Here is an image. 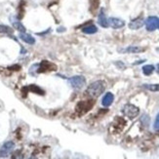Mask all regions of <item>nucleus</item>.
Masks as SVG:
<instances>
[{
    "instance_id": "obj_1",
    "label": "nucleus",
    "mask_w": 159,
    "mask_h": 159,
    "mask_svg": "<svg viewBox=\"0 0 159 159\" xmlns=\"http://www.w3.org/2000/svg\"><path fill=\"white\" fill-rule=\"evenodd\" d=\"M106 89V83L102 80H97L93 83H91L87 88V94L92 97V98H97L101 96Z\"/></svg>"
},
{
    "instance_id": "obj_2",
    "label": "nucleus",
    "mask_w": 159,
    "mask_h": 159,
    "mask_svg": "<svg viewBox=\"0 0 159 159\" xmlns=\"http://www.w3.org/2000/svg\"><path fill=\"white\" fill-rule=\"evenodd\" d=\"M122 112H123L124 115L127 116L128 118L134 119V118H136L138 115H139L140 109H139V107H138L132 105V103H127V105H125V106L123 107Z\"/></svg>"
},
{
    "instance_id": "obj_3",
    "label": "nucleus",
    "mask_w": 159,
    "mask_h": 159,
    "mask_svg": "<svg viewBox=\"0 0 159 159\" xmlns=\"http://www.w3.org/2000/svg\"><path fill=\"white\" fill-rule=\"evenodd\" d=\"M148 31H154L155 30L159 29V18L155 16H150L144 20Z\"/></svg>"
},
{
    "instance_id": "obj_4",
    "label": "nucleus",
    "mask_w": 159,
    "mask_h": 159,
    "mask_svg": "<svg viewBox=\"0 0 159 159\" xmlns=\"http://www.w3.org/2000/svg\"><path fill=\"white\" fill-rule=\"evenodd\" d=\"M70 82L73 88L81 89L86 84V79L84 76H82V75H76V76H73V77L70 78Z\"/></svg>"
},
{
    "instance_id": "obj_5",
    "label": "nucleus",
    "mask_w": 159,
    "mask_h": 159,
    "mask_svg": "<svg viewBox=\"0 0 159 159\" xmlns=\"http://www.w3.org/2000/svg\"><path fill=\"white\" fill-rule=\"evenodd\" d=\"M108 24H109V26H111L112 29L119 30V29H122V27L125 25V20H121L119 18L111 17V18L108 19Z\"/></svg>"
},
{
    "instance_id": "obj_6",
    "label": "nucleus",
    "mask_w": 159,
    "mask_h": 159,
    "mask_svg": "<svg viewBox=\"0 0 159 159\" xmlns=\"http://www.w3.org/2000/svg\"><path fill=\"white\" fill-rule=\"evenodd\" d=\"M15 148V143L13 142H7L0 148V157H5L9 154L10 151Z\"/></svg>"
},
{
    "instance_id": "obj_7",
    "label": "nucleus",
    "mask_w": 159,
    "mask_h": 159,
    "mask_svg": "<svg viewBox=\"0 0 159 159\" xmlns=\"http://www.w3.org/2000/svg\"><path fill=\"white\" fill-rule=\"evenodd\" d=\"M143 25H144V20L143 18H137V19L132 20L129 23V29L136 30L141 29Z\"/></svg>"
},
{
    "instance_id": "obj_8",
    "label": "nucleus",
    "mask_w": 159,
    "mask_h": 159,
    "mask_svg": "<svg viewBox=\"0 0 159 159\" xmlns=\"http://www.w3.org/2000/svg\"><path fill=\"white\" fill-rule=\"evenodd\" d=\"M113 101H114V96H113V94L108 92V93H107L105 96H103V98L102 100V103L103 107H108L109 106L112 105Z\"/></svg>"
},
{
    "instance_id": "obj_9",
    "label": "nucleus",
    "mask_w": 159,
    "mask_h": 159,
    "mask_svg": "<svg viewBox=\"0 0 159 159\" xmlns=\"http://www.w3.org/2000/svg\"><path fill=\"white\" fill-rule=\"evenodd\" d=\"M98 22H99V25L102 26V27H108L109 26V24H108V20L107 19V16L105 14V11L102 9L100 11L99 13V17H98Z\"/></svg>"
},
{
    "instance_id": "obj_10",
    "label": "nucleus",
    "mask_w": 159,
    "mask_h": 159,
    "mask_svg": "<svg viewBox=\"0 0 159 159\" xmlns=\"http://www.w3.org/2000/svg\"><path fill=\"white\" fill-rule=\"evenodd\" d=\"M19 37L22 39L24 42L30 44V45H33L35 43V38H34L32 35H30V34H27L25 32H20Z\"/></svg>"
},
{
    "instance_id": "obj_11",
    "label": "nucleus",
    "mask_w": 159,
    "mask_h": 159,
    "mask_svg": "<svg viewBox=\"0 0 159 159\" xmlns=\"http://www.w3.org/2000/svg\"><path fill=\"white\" fill-rule=\"evenodd\" d=\"M144 49L143 48H141L139 46H129L125 49H122L120 50V52H123V53H130V54H137V53H141V52H143Z\"/></svg>"
},
{
    "instance_id": "obj_12",
    "label": "nucleus",
    "mask_w": 159,
    "mask_h": 159,
    "mask_svg": "<svg viewBox=\"0 0 159 159\" xmlns=\"http://www.w3.org/2000/svg\"><path fill=\"white\" fill-rule=\"evenodd\" d=\"M39 70H42L41 71H44V70H56V66L49 63V61H43L42 63H41V67ZM40 71V72H41Z\"/></svg>"
},
{
    "instance_id": "obj_13",
    "label": "nucleus",
    "mask_w": 159,
    "mask_h": 159,
    "mask_svg": "<svg viewBox=\"0 0 159 159\" xmlns=\"http://www.w3.org/2000/svg\"><path fill=\"white\" fill-rule=\"evenodd\" d=\"M12 20V25L13 26L15 27L17 30H19L20 32H25V27L24 26V25L20 22L18 20H15V19H10Z\"/></svg>"
},
{
    "instance_id": "obj_14",
    "label": "nucleus",
    "mask_w": 159,
    "mask_h": 159,
    "mask_svg": "<svg viewBox=\"0 0 159 159\" xmlns=\"http://www.w3.org/2000/svg\"><path fill=\"white\" fill-rule=\"evenodd\" d=\"M82 31L86 34H94L98 31V29H97V26L94 25H86V26L83 27Z\"/></svg>"
},
{
    "instance_id": "obj_15",
    "label": "nucleus",
    "mask_w": 159,
    "mask_h": 159,
    "mask_svg": "<svg viewBox=\"0 0 159 159\" xmlns=\"http://www.w3.org/2000/svg\"><path fill=\"white\" fill-rule=\"evenodd\" d=\"M155 70V66L152 65H146L144 66H143V72L144 75H150Z\"/></svg>"
},
{
    "instance_id": "obj_16",
    "label": "nucleus",
    "mask_w": 159,
    "mask_h": 159,
    "mask_svg": "<svg viewBox=\"0 0 159 159\" xmlns=\"http://www.w3.org/2000/svg\"><path fill=\"white\" fill-rule=\"evenodd\" d=\"M143 87L151 92H159V84H144Z\"/></svg>"
},
{
    "instance_id": "obj_17",
    "label": "nucleus",
    "mask_w": 159,
    "mask_h": 159,
    "mask_svg": "<svg viewBox=\"0 0 159 159\" xmlns=\"http://www.w3.org/2000/svg\"><path fill=\"white\" fill-rule=\"evenodd\" d=\"M10 32H12V30L9 26L0 25V33H10Z\"/></svg>"
},
{
    "instance_id": "obj_18",
    "label": "nucleus",
    "mask_w": 159,
    "mask_h": 159,
    "mask_svg": "<svg viewBox=\"0 0 159 159\" xmlns=\"http://www.w3.org/2000/svg\"><path fill=\"white\" fill-rule=\"evenodd\" d=\"M30 89L31 90L32 92H34V93H37V94H39V95H43V94H44L42 90H41L39 87H37L36 85H31V86L30 87Z\"/></svg>"
},
{
    "instance_id": "obj_19",
    "label": "nucleus",
    "mask_w": 159,
    "mask_h": 159,
    "mask_svg": "<svg viewBox=\"0 0 159 159\" xmlns=\"http://www.w3.org/2000/svg\"><path fill=\"white\" fill-rule=\"evenodd\" d=\"M141 121L143 123V125H147V126H148V124H149V117H148V115L144 114V115H143V116H142Z\"/></svg>"
},
{
    "instance_id": "obj_20",
    "label": "nucleus",
    "mask_w": 159,
    "mask_h": 159,
    "mask_svg": "<svg viewBox=\"0 0 159 159\" xmlns=\"http://www.w3.org/2000/svg\"><path fill=\"white\" fill-rule=\"evenodd\" d=\"M153 128H154V130L159 131V113L156 115V118H155V121L153 124Z\"/></svg>"
},
{
    "instance_id": "obj_21",
    "label": "nucleus",
    "mask_w": 159,
    "mask_h": 159,
    "mask_svg": "<svg viewBox=\"0 0 159 159\" xmlns=\"http://www.w3.org/2000/svg\"><path fill=\"white\" fill-rule=\"evenodd\" d=\"M116 66H118L120 68H124V67H125V66H124V64L119 63V61H117V63H116Z\"/></svg>"
},
{
    "instance_id": "obj_22",
    "label": "nucleus",
    "mask_w": 159,
    "mask_h": 159,
    "mask_svg": "<svg viewBox=\"0 0 159 159\" xmlns=\"http://www.w3.org/2000/svg\"><path fill=\"white\" fill-rule=\"evenodd\" d=\"M144 61V60H142V61H138L137 63H135L134 65H140V64H142V63H143Z\"/></svg>"
},
{
    "instance_id": "obj_23",
    "label": "nucleus",
    "mask_w": 159,
    "mask_h": 159,
    "mask_svg": "<svg viewBox=\"0 0 159 159\" xmlns=\"http://www.w3.org/2000/svg\"><path fill=\"white\" fill-rule=\"evenodd\" d=\"M157 68H158V72H159V64L157 65Z\"/></svg>"
}]
</instances>
